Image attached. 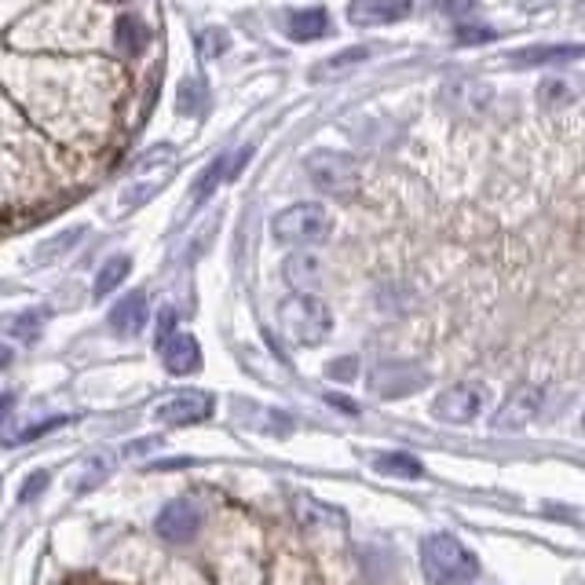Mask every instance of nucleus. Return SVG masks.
<instances>
[{
  "instance_id": "obj_13",
  "label": "nucleus",
  "mask_w": 585,
  "mask_h": 585,
  "mask_svg": "<svg viewBox=\"0 0 585 585\" xmlns=\"http://www.w3.org/2000/svg\"><path fill=\"white\" fill-rule=\"evenodd\" d=\"M578 96H582V81L571 74H549L538 85V103L545 110H564L571 103H578Z\"/></svg>"
},
{
  "instance_id": "obj_29",
  "label": "nucleus",
  "mask_w": 585,
  "mask_h": 585,
  "mask_svg": "<svg viewBox=\"0 0 585 585\" xmlns=\"http://www.w3.org/2000/svg\"><path fill=\"white\" fill-rule=\"evenodd\" d=\"M370 55V48H351V52H341V55H333L330 63L326 66H333V70H341V66H348V63H362Z\"/></svg>"
},
{
  "instance_id": "obj_8",
  "label": "nucleus",
  "mask_w": 585,
  "mask_h": 585,
  "mask_svg": "<svg viewBox=\"0 0 585 585\" xmlns=\"http://www.w3.org/2000/svg\"><path fill=\"white\" fill-rule=\"evenodd\" d=\"M216 410L209 392H176L154 410L161 425H194V421H209Z\"/></svg>"
},
{
  "instance_id": "obj_14",
  "label": "nucleus",
  "mask_w": 585,
  "mask_h": 585,
  "mask_svg": "<svg viewBox=\"0 0 585 585\" xmlns=\"http://www.w3.org/2000/svg\"><path fill=\"white\" fill-rule=\"evenodd\" d=\"M585 55V44H545V48H520V52H512L509 59L520 66H556V63H571V59H582Z\"/></svg>"
},
{
  "instance_id": "obj_21",
  "label": "nucleus",
  "mask_w": 585,
  "mask_h": 585,
  "mask_svg": "<svg viewBox=\"0 0 585 585\" xmlns=\"http://www.w3.org/2000/svg\"><path fill=\"white\" fill-rule=\"evenodd\" d=\"M41 322H44L41 311H22V315H15V319L8 322V333L11 337H19V341L33 344L41 337Z\"/></svg>"
},
{
  "instance_id": "obj_7",
  "label": "nucleus",
  "mask_w": 585,
  "mask_h": 585,
  "mask_svg": "<svg viewBox=\"0 0 585 585\" xmlns=\"http://www.w3.org/2000/svg\"><path fill=\"white\" fill-rule=\"evenodd\" d=\"M425 370H417L410 362H381L370 377V388L381 399H403V395L417 392V388H425Z\"/></svg>"
},
{
  "instance_id": "obj_34",
  "label": "nucleus",
  "mask_w": 585,
  "mask_h": 585,
  "mask_svg": "<svg viewBox=\"0 0 585 585\" xmlns=\"http://www.w3.org/2000/svg\"><path fill=\"white\" fill-rule=\"evenodd\" d=\"M582 428H585V414H582Z\"/></svg>"
},
{
  "instance_id": "obj_19",
  "label": "nucleus",
  "mask_w": 585,
  "mask_h": 585,
  "mask_svg": "<svg viewBox=\"0 0 585 585\" xmlns=\"http://www.w3.org/2000/svg\"><path fill=\"white\" fill-rule=\"evenodd\" d=\"M128 267H132V260H128V256H110L107 264L99 267V275H96V297H107L110 289L121 286V282L128 278Z\"/></svg>"
},
{
  "instance_id": "obj_33",
  "label": "nucleus",
  "mask_w": 585,
  "mask_h": 585,
  "mask_svg": "<svg viewBox=\"0 0 585 585\" xmlns=\"http://www.w3.org/2000/svg\"><path fill=\"white\" fill-rule=\"evenodd\" d=\"M8 366H11V348L8 344H0V373L8 370Z\"/></svg>"
},
{
  "instance_id": "obj_30",
  "label": "nucleus",
  "mask_w": 585,
  "mask_h": 585,
  "mask_svg": "<svg viewBox=\"0 0 585 585\" xmlns=\"http://www.w3.org/2000/svg\"><path fill=\"white\" fill-rule=\"evenodd\" d=\"M161 330H158V337L165 341V337H172V326H176V315L172 311H161V322H158Z\"/></svg>"
},
{
  "instance_id": "obj_27",
  "label": "nucleus",
  "mask_w": 585,
  "mask_h": 585,
  "mask_svg": "<svg viewBox=\"0 0 585 585\" xmlns=\"http://www.w3.org/2000/svg\"><path fill=\"white\" fill-rule=\"evenodd\" d=\"M227 44H231V41H227V33L209 30V33L202 37V52H205V55H224V52H227Z\"/></svg>"
},
{
  "instance_id": "obj_26",
  "label": "nucleus",
  "mask_w": 585,
  "mask_h": 585,
  "mask_svg": "<svg viewBox=\"0 0 585 585\" xmlns=\"http://www.w3.org/2000/svg\"><path fill=\"white\" fill-rule=\"evenodd\" d=\"M77 238H81V231H66V234H59V238H55L52 245H44V249H41V260H52V256H59L63 249H70V245H74Z\"/></svg>"
},
{
  "instance_id": "obj_2",
  "label": "nucleus",
  "mask_w": 585,
  "mask_h": 585,
  "mask_svg": "<svg viewBox=\"0 0 585 585\" xmlns=\"http://www.w3.org/2000/svg\"><path fill=\"white\" fill-rule=\"evenodd\" d=\"M278 326H282V333H286L293 344L315 348V344H322L330 337L333 315L319 297H311V293H293V297L282 300V308H278Z\"/></svg>"
},
{
  "instance_id": "obj_31",
  "label": "nucleus",
  "mask_w": 585,
  "mask_h": 585,
  "mask_svg": "<svg viewBox=\"0 0 585 585\" xmlns=\"http://www.w3.org/2000/svg\"><path fill=\"white\" fill-rule=\"evenodd\" d=\"M326 399H330V406H337V410H348V414H359V406L348 403L344 395H326Z\"/></svg>"
},
{
  "instance_id": "obj_24",
  "label": "nucleus",
  "mask_w": 585,
  "mask_h": 585,
  "mask_svg": "<svg viewBox=\"0 0 585 585\" xmlns=\"http://www.w3.org/2000/svg\"><path fill=\"white\" fill-rule=\"evenodd\" d=\"M326 373H330L333 381H355V377H359V359H355V355L333 359L330 366H326Z\"/></svg>"
},
{
  "instance_id": "obj_17",
  "label": "nucleus",
  "mask_w": 585,
  "mask_h": 585,
  "mask_svg": "<svg viewBox=\"0 0 585 585\" xmlns=\"http://www.w3.org/2000/svg\"><path fill=\"white\" fill-rule=\"evenodd\" d=\"M373 468L381 476H399V479H417L425 472V465L414 458V454H377L373 458Z\"/></svg>"
},
{
  "instance_id": "obj_6",
  "label": "nucleus",
  "mask_w": 585,
  "mask_h": 585,
  "mask_svg": "<svg viewBox=\"0 0 585 585\" xmlns=\"http://www.w3.org/2000/svg\"><path fill=\"white\" fill-rule=\"evenodd\" d=\"M542 403H545V392L538 384H520V388H512L509 399L498 406V414L490 421L494 432H520L534 421V417L542 414Z\"/></svg>"
},
{
  "instance_id": "obj_5",
  "label": "nucleus",
  "mask_w": 585,
  "mask_h": 585,
  "mask_svg": "<svg viewBox=\"0 0 585 585\" xmlns=\"http://www.w3.org/2000/svg\"><path fill=\"white\" fill-rule=\"evenodd\" d=\"M490 403V388L483 381H458L443 388L439 399L432 403V414L439 421H447V425H468V421H476Z\"/></svg>"
},
{
  "instance_id": "obj_20",
  "label": "nucleus",
  "mask_w": 585,
  "mask_h": 585,
  "mask_svg": "<svg viewBox=\"0 0 585 585\" xmlns=\"http://www.w3.org/2000/svg\"><path fill=\"white\" fill-rule=\"evenodd\" d=\"M224 180H227V154H220V158L209 161V169L198 176V187L191 191V198L194 202H205V198H209V194H213Z\"/></svg>"
},
{
  "instance_id": "obj_12",
  "label": "nucleus",
  "mask_w": 585,
  "mask_h": 585,
  "mask_svg": "<svg viewBox=\"0 0 585 585\" xmlns=\"http://www.w3.org/2000/svg\"><path fill=\"white\" fill-rule=\"evenodd\" d=\"M143 326H147V297L143 293H125L110 308V330L117 337H136Z\"/></svg>"
},
{
  "instance_id": "obj_10",
  "label": "nucleus",
  "mask_w": 585,
  "mask_h": 585,
  "mask_svg": "<svg viewBox=\"0 0 585 585\" xmlns=\"http://www.w3.org/2000/svg\"><path fill=\"white\" fill-rule=\"evenodd\" d=\"M414 0H351L348 4V22L351 26H388V22H399L410 15Z\"/></svg>"
},
{
  "instance_id": "obj_18",
  "label": "nucleus",
  "mask_w": 585,
  "mask_h": 585,
  "mask_svg": "<svg viewBox=\"0 0 585 585\" xmlns=\"http://www.w3.org/2000/svg\"><path fill=\"white\" fill-rule=\"evenodd\" d=\"M147 41H150V33L136 15H121V19H117V44H121V52L125 55H139L147 48Z\"/></svg>"
},
{
  "instance_id": "obj_23",
  "label": "nucleus",
  "mask_w": 585,
  "mask_h": 585,
  "mask_svg": "<svg viewBox=\"0 0 585 585\" xmlns=\"http://www.w3.org/2000/svg\"><path fill=\"white\" fill-rule=\"evenodd\" d=\"M48 483H52V476L44 472V468H37V472H30L26 476V483H22V490H19V505H30V501H37L48 490Z\"/></svg>"
},
{
  "instance_id": "obj_32",
  "label": "nucleus",
  "mask_w": 585,
  "mask_h": 585,
  "mask_svg": "<svg viewBox=\"0 0 585 585\" xmlns=\"http://www.w3.org/2000/svg\"><path fill=\"white\" fill-rule=\"evenodd\" d=\"M11 406H15V395L11 392H0V421L11 414Z\"/></svg>"
},
{
  "instance_id": "obj_22",
  "label": "nucleus",
  "mask_w": 585,
  "mask_h": 585,
  "mask_svg": "<svg viewBox=\"0 0 585 585\" xmlns=\"http://www.w3.org/2000/svg\"><path fill=\"white\" fill-rule=\"evenodd\" d=\"M66 421H70V417H48V421H33V425H26L22 432H15V436H11L8 443H11V447H15V443H33V439L48 436L52 428H63Z\"/></svg>"
},
{
  "instance_id": "obj_15",
  "label": "nucleus",
  "mask_w": 585,
  "mask_h": 585,
  "mask_svg": "<svg viewBox=\"0 0 585 585\" xmlns=\"http://www.w3.org/2000/svg\"><path fill=\"white\" fill-rule=\"evenodd\" d=\"M286 30L293 41H319L330 33V15H326V8H300L289 15Z\"/></svg>"
},
{
  "instance_id": "obj_4",
  "label": "nucleus",
  "mask_w": 585,
  "mask_h": 585,
  "mask_svg": "<svg viewBox=\"0 0 585 585\" xmlns=\"http://www.w3.org/2000/svg\"><path fill=\"white\" fill-rule=\"evenodd\" d=\"M304 172L322 194H333V198H348L359 191V165H355V158L337 154V150H315L304 161Z\"/></svg>"
},
{
  "instance_id": "obj_16",
  "label": "nucleus",
  "mask_w": 585,
  "mask_h": 585,
  "mask_svg": "<svg viewBox=\"0 0 585 585\" xmlns=\"http://www.w3.org/2000/svg\"><path fill=\"white\" fill-rule=\"evenodd\" d=\"M286 278H289V286H297L300 293H308L311 286H319L322 267H319V260H315V256H308V253L289 256V260H286Z\"/></svg>"
},
{
  "instance_id": "obj_1",
  "label": "nucleus",
  "mask_w": 585,
  "mask_h": 585,
  "mask_svg": "<svg viewBox=\"0 0 585 585\" xmlns=\"http://www.w3.org/2000/svg\"><path fill=\"white\" fill-rule=\"evenodd\" d=\"M421 567L436 585H468L479 575V560L454 534H428L421 542Z\"/></svg>"
},
{
  "instance_id": "obj_25",
  "label": "nucleus",
  "mask_w": 585,
  "mask_h": 585,
  "mask_svg": "<svg viewBox=\"0 0 585 585\" xmlns=\"http://www.w3.org/2000/svg\"><path fill=\"white\" fill-rule=\"evenodd\" d=\"M498 33L494 30H487V26H458V33H454V41L465 48V44H487V41H494Z\"/></svg>"
},
{
  "instance_id": "obj_28",
  "label": "nucleus",
  "mask_w": 585,
  "mask_h": 585,
  "mask_svg": "<svg viewBox=\"0 0 585 585\" xmlns=\"http://www.w3.org/2000/svg\"><path fill=\"white\" fill-rule=\"evenodd\" d=\"M443 15H468V11L476 8V0H432Z\"/></svg>"
},
{
  "instance_id": "obj_3",
  "label": "nucleus",
  "mask_w": 585,
  "mask_h": 585,
  "mask_svg": "<svg viewBox=\"0 0 585 585\" xmlns=\"http://www.w3.org/2000/svg\"><path fill=\"white\" fill-rule=\"evenodd\" d=\"M333 231V216L319 202H297L271 220V234L282 245H319Z\"/></svg>"
},
{
  "instance_id": "obj_9",
  "label": "nucleus",
  "mask_w": 585,
  "mask_h": 585,
  "mask_svg": "<svg viewBox=\"0 0 585 585\" xmlns=\"http://www.w3.org/2000/svg\"><path fill=\"white\" fill-rule=\"evenodd\" d=\"M198 527H202V520H198V509H194L187 498L169 501V505L158 512V523H154L158 538H165L169 545L191 542L194 534H198Z\"/></svg>"
},
{
  "instance_id": "obj_11",
  "label": "nucleus",
  "mask_w": 585,
  "mask_h": 585,
  "mask_svg": "<svg viewBox=\"0 0 585 585\" xmlns=\"http://www.w3.org/2000/svg\"><path fill=\"white\" fill-rule=\"evenodd\" d=\"M161 362L165 370L176 373V377H187V373L202 370V348L194 341L191 333H172L161 341Z\"/></svg>"
}]
</instances>
